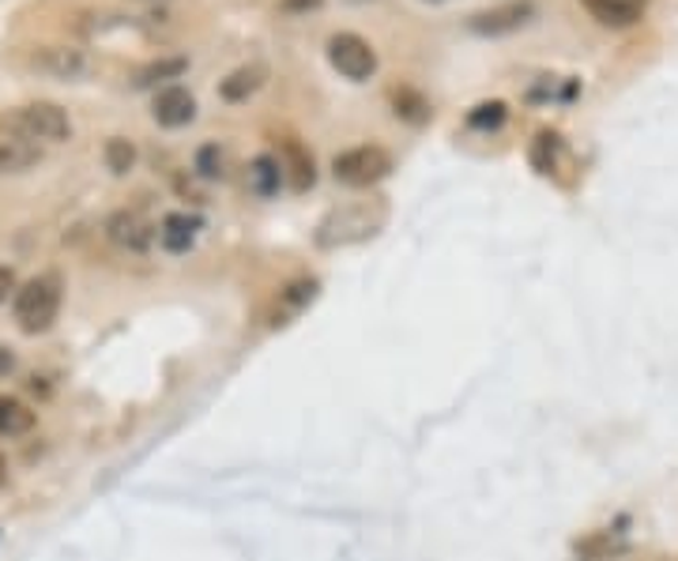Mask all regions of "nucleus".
I'll return each mask as SVG.
<instances>
[{
	"label": "nucleus",
	"instance_id": "f257e3e1",
	"mask_svg": "<svg viewBox=\"0 0 678 561\" xmlns=\"http://www.w3.org/2000/svg\"><path fill=\"white\" fill-rule=\"evenodd\" d=\"M0 129L8 132V140L20 143H61L72 136V121L57 102H27V106L12 109L0 117Z\"/></svg>",
	"mask_w": 678,
	"mask_h": 561
},
{
	"label": "nucleus",
	"instance_id": "f03ea898",
	"mask_svg": "<svg viewBox=\"0 0 678 561\" xmlns=\"http://www.w3.org/2000/svg\"><path fill=\"white\" fill-rule=\"evenodd\" d=\"M15 309V325H20L27 336H38L57 320L61 313V279L57 276H38L31 283H23L12 297Z\"/></svg>",
	"mask_w": 678,
	"mask_h": 561
},
{
	"label": "nucleus",
	"instance_id": "7ed1b4c3",
	"mask_svg": "<svg viewBox=\"0 0 678 561\" xmlns=\"http://www.w3.org/2000/svg\"><path fill=\"white\" fill-rule=\"evenodd\" d=\"M381 223H385V211L381 208H370V203H347V208H336L320 219L317 245L320 249H339V245L362 242V237L377 234Z\"/></svg>",
	"mask_w": 678,
	"mask_h": 561
},
{
	"label": "nucleus",
	"instance_id": "20e7f679",
	"mask_svg": "<svg viewBox=\"0 0 678 561\" xmlns=\"http://www.w3.org/2000/svg\"><path fill=\"white\" fill-rule=\"evenodd\" d=\"M393 170V155L377 143H362V148H351L343 155H336L332 174L336 182L351 185V189H366V185H377L381 177H388Z\"/></svg>",
	"mask_w": 678,
	"mask_h": 561
},
{
	"label": "nucleus",
	"instance_id": "39448f33",
	"mask_svg": "<svg viewBox=\"0 0 678 561\" xmlns=\"http://www.w3.org/2000/svg\"><path fill=\"white\" fill-rule=\"evenodd\" d=\"M328 61H332L339 75H347V80H354V83L370 80V75L377 72V54H373V46L351 31L328 38Z\"/></svg>",
	"mask_w": 678,
	"mask_h": 561
},
{
	"label": "nucleus",
	"instance_id": "423d86ee",
	"mask_svg": "<svg viewBox=\"0 0 678 561\" xmlns=\"http://www.w3.org/2000/svg\"><path fill=\"white\" fill-rule=\"evenodd\" d=\"M531 15H536V4H531V0H505V4H498V8H487V12H475L468 20V31L482 34V38H498V34L521 31Z\"/></svg>",
	"mask_w": 678,
	"mask_h": 561
},
{
	"label": "nucleus",
	"instance_id": "0eeeda50",
	"mask_svg": "<svg viewBox=\"0 0 678 561\" xmlns=\"http://www.w3.org/2000/svg\"><path fill=\"white\" fill-rule=\"evenodd\" d=\"M106 237L117 245V249H125V253H148L155 231H151L148 219L136 215V211H117V215L106 223Z\"/></svg>",
	"mask_w": 678,
	"mask_h": 561
},
{
	"label": "nucleus",
	"instance_id": "6e6552de",
	"mask_svg": "<svg viewBox=\"0 0 678 561\" xmlns=\"http://www.w3.org/2000/svg\"><path fill=\"white\" fill-rule=\"evenodd\" d=\"M155 121L163 125V129H182V125H189L192 117H197V98L189 95L185 87H163L155 95Z\"/></svg>",
	"mask_w": 678,
	"mask_h": 561
},
{
	"label": "nucleus",
	"instance_id": "1a4fd4ad",
	"mask_svg": "<svg viewBox=\"0 0 678 561\" xmlns=\"http://www.w3.org/2000/svg\"><path fill=\"white\" fill-rule=\"evenodd\" d=\"M34 68L49 75H61V80H75V75L87 72V54L72 46H46L42 54H34Z\"/></svg>",
	"mask_w": 678,
	"mask_h": 561
},
{
	"label": "nucleus",
	"instance_id": "9d476101",
	"mask_svg": "<svg viewBox=\"0 0 678 561\" xmlns=\"http://www.w3.org/2000/svg\"><path fill=\"white\" fill-rule=\"evenodd\" d=\"M584 8L604 27H633L644 15V8H648V0H584Z\"/></svg>",
	"mask_w": 678,
	"mask_h": 561
},
{
	"label": "nucleus",
	"instance_id": "9b49d317",
	"mask_svg": "<svg viewBox=\"0 0 678 561\" xmlns=\"http://www.w3.org/2000/svg\"><path fill=\"white\" fill-rule=\"evenodd\" d=\"M200 234V219L197 215H166L163 226H159V242H163L166 253H189L192 242H197Z\"/></svg>",
	"mask_w": 678,
	"mask_h": 561
},
{
	"label": "nucleus",
	"instance_id": "f8f14e48",
	"mask_svg": "<svg viewBox=\"0 0 678 561\" xmlns=\"http://www.w3.org/2000/svg\"><path fill=\"white\" fill-rule=\"evenodd\" d=\"M283 163H279V155H257L249 166V189L257 192V197H276L279 189H283Z\"/></svg>",
	"mask_w": 678,
	"mask_h": 561
},
{
	"label": "nucleus",
	"instance_id": "ddd939ff",
	"mask_svg": "<svg viewBox=\"0 0 678 561\" xmlns=\"http://www.w3.org/2000/svg\"><path fill=\"white\" fill-rule=\"evenodd\" d=\"M279 163H283V174H291V185L299 192L309 189L313 177H317V174H313V155L302 148L299 140H287L283 143V155H279Z\"/></svg>",
	"mask_w": 678,
	"mask_h": 561
},
{
	"label": "nucleus",
	"instance_id": "4468645a",
	"mask_svg": "<svg viewBox=\"0 0 678 561\" xmlns=\"http://www.w3.org/2000/svg\"><path fill=\"white\" fill-rule=\"evenodd\" d=\"M34 430V411L23 399L0 396V437H27Z\"/></svg>",
	"mask_w": 678,
	"mask_h": 561
},
{
	"label": "nucleus",
	"instance_id": "2eb2a0df",
	"mask_svg": "<svg viewBox=\"0 0 678 561\" xmlns=\"http://www.w3.org/2000/svg\"><path fill=\"white\" fill-rule=\"evenodd\" d=\"M313 297H317V279H299V283H291L287 291H279L276 320H271V325H287V317H299Z\"/></svg>",
	"mask_w": 678,
	"mask_h": 561
},
{
	"label": "nucleus",
	"instance_id": "dca6fc26",
	"mask_svg": "<svg viewBox=\"0 0 678 561\" xmlns=\"http://www.w3.org/2000/svg\"><path fill=\"white\" fill-rule=\"evenodd\" d=\"M42 163V148L20 140H0V177L8 174H27L31 166Z\"/></svg>",
	"mask_w": 678,
	"mask_h": 561
},
{
	"label": "nucleus",
	"instance_id": "f3484780",
	"mask_svg": "<svg viewBox=\"0 0 678 561\" xmlns=\"http://www.w3.org/2000/svg\"><path fill=\"white\" fill-rule=\"evenodd\" d=\"M260 83H265V68L260 65L237 68V72H231L223 83H219V95H223L226 102H245L249 95H257Z\"/></svg>",
	"mask_w": 678,
	"mask_h": 561
},
{
	"label": "nucleus",
	"instance_id": "a211bd4d",
	"mask_svg": "<svg viewBox=\"0 0 678 561\" xmlns=\"http://www.w3.org/2000/svg\"><path fill=\"white\" fill-rule=\"evenodd\" d=\"M558 159H562V136L539 132L536 140H531V166H536L539 174H554Z\"/></svg>",
	"mask_w": 678,
	"mask_h": 561
},
{
	"label": "nucleus",
	"instance_id": "6ab92c4d",
	"mask_svg": "<svg viewBox=\"0 0 678 561\" xmlns=\"http://www.w3.org/2000/svg\"><path fill=\"white\" fill-rule=\"evenodd\" d=\"M102 159H106L109 174L125 177L136 166V148L125 140V136H114V140H106V148H102Z\"/></svg>",
	"mask_w": 678,
	"mask_h": 561
},
{
	"label": "nucleus",
	"instance_id": "aec40b11",
	"mask_svg": "<svg viewBox=\"0 0 678 561\" xmlns=\"http://www.w3.org/2000/svg\"><path fill=\"white\" fill-rule=\"evenodd\" d=\"M393 106H396V117H404V121H414V125H422L430 117V102L422 98L419 91H411V87L393 91Z\"/></svg>",
	"mask_w": 678,
	"mask_h": 561
},
{
	"label": "nucleus",
	"instance_id": "412c9836",
	"mask_svg": "<svg viewBox=\"0 0 678 561\" xmlns=\"http://www.w3.org/2000/svg\"><path fill=\"white\" fill-rule=\"evenodd\" d=\"M185 68H189V61H182V57H170V61H155V65L140 68L132 83H136V87H151V83H159V80H174V75H182Z\"/></svg>",
	"mask_w": 678,
	"mask_h": 561
},
{
	"label": "nucleus",
	"instance_id": "4be33fe9",
	"mask_svg": "<svg viewBox=\"0 0 678 561\" xmlns=\"http://www.w3.org/2000/svg\"><path fill=\"white\" fill-rule=\"evenodd\" d=\"M505 102H482V106H475L471 114H468V125L471 129H502V121H505Z\"/></svg>",
	"mask_w": 678,
	"mask_h": 561
},
{
	"label": "nucleus",
	"instance_id": "5701e85b",
	"mask_svg": "<svg viewBox=\"0 0 678 561\" xmlns=\"http://www.w3.org/2000/svg\"><path fill=\"white\" fill-rule=\"evenodd\" d=\"M197 170L200 177H208V182H219V177L226 174V155L219 151V143H203L197 151Z\"/></svg>",
	"mask_w": 678,
	"mask_h": 561
},
{
	"label": "nucleus",
	"instance_id": "b1692460",
	"mask_svg": "<svg viewBox=\"0 0 678 561\" xmlns=\"http://www.w3.org/2000/svg\"><path fill=\"white\" fill-rule=\"evenodd\" d=\"M15 291H20V283H15V271L0 265V305H4L8 297H15Z\"/></svg>",
	"mask_w": 678,
	"mask_h": 561
},
{
	"label": "nucleus",
	"instance_id": "393cba45",
	"mask_svg": "<svg viewBox=\"0 0 678 561\" xmlns=\"http://www.w3.org/2000/svg\"><path fill=\"white\" fill-rule=\"evenodd\" d=\"M287 12H313V8H320V0H283Z\"/></svg>",
	"mask_w": 678,
	"mask_h": 561
},
{
	"label": "nucleus",
	"instance_id": "a878e982",
	"mask_svg": "<svg viewBox=\"0 0 678 561\" xmlns=\"http://www.w3.org/2000/svg\"><path fill=\"white\" fill-rule=\"evenodd\" d=\"M12 370H15V354L8 351L4 343H0V377H8V373H12Z\"/></svg>",
	"mask_w": 678,
	"mask_h": 561
},
{
	"label": "nucleus",
	"instance_id": "bb28decb",
	"mask_svg": "<svg viewBox=\"0 0 678 561\" xmlns=\"http://www.w3.org/2000/svg\"><path fill=\"white\" fill-rule=\"evenodd\" d=\"M4 482H8V460L0 456V487H4Z\"/></svg>",
	"mask_w": 678,
	"mask_h": 561
}]
</instances>
